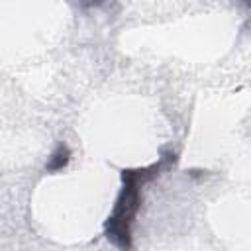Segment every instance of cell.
Returning <instances> with one entry per match:
<instances>
[{"instance_id":"obj_1","label":"cell","mask_w":251,"mask_h":251,"mask_svg":"<svg viewBox=\"0 0 251 251\" xmlns=\"http://www.w3.org/2000/svg\"><path fill=\"white\" fill-rule=\"evenodd\" d=\"M176 161L175 151H163L159 161L147 167L122 169V186L114 200V208L104 222V237L120 251H131L133 247V224L141 208L143 186L157 178L165 167Z\"/></svg>"},{"instance_id":"obj_2","label":"cell","mask_w":251,"mask_h":251,"mask_svg":"<svg viewBox=\"0 0 251 251\" xmlns=\"http://www.w3.org/2000/svg\"><path fill=\"white\" fill-rule=\"evenodd\" d=\"M69 161H71V149L67 147V143L61 141L49 155V159L45 163V173H59L69 165Z\"/></svg>"}]
</instances>
